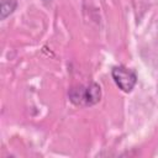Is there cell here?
Instances as JSON below:
<instances>
[{
  "mask_svg": "<svg viewBox=\"0 0 158 158\" xmlns=\"http://www.w3.org/2000/svg\"><path fill=\"white\" fill-rule=\"evenodd\" d=\"M68 98L75 106H94L101 99V88L96 83H90L88 85H75L68 90Z\"/></svg>",
  "mask_w": 158,
  "mask_h": 158,
  "instance_id": "1",
  "label": "cell"
},
{
  "mask_svg": "<svg viewBox=\"0 0 158 158\" xmlns=\"http://www.w3.org/2000/svg\"><path fill=\"white\" fill-rule=\"evenodd\" d=\"M112 79L115 84L121 89L123 93H131L137 84V74L123 65H116L111 70Z\"/></svg>",
  "mask_w": 158,
  "mask_h": 158,
  "instance_id": "2",
  "label": "cell"
},
{
  "mask_svg": "<svg viewBox=\"0 0 158 158\" xmlns=\"http://www.w3.org/2000/svg\"><path fill=\"white\" fill-rule=\"evenodd\" d=\"M17 7L16 0H1L0 5V19L5 20L7 16H10Z\"/></svg>",
  "mask_w": 158,
  "mask_h": 158,
  "instance_id": "3",
  "label": "cell"
}]
</instances>
